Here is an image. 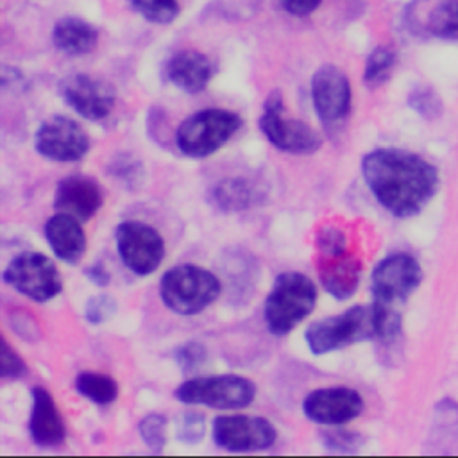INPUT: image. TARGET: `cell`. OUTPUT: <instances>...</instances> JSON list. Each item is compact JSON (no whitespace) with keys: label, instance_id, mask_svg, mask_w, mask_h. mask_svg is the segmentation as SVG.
Returning <instances> with one entry per match:
<instances>
[{"label":"cell","instance_id":"cell-32","mask_svg":"<svg viewBox=\"0 0 458 458\" xmlns=\"http://www.w3.org/2000/svg\"><path fill=\"white\" fill-rule=\"evenodd\" d=\"M116 311V301L109 293H98L86 301L84 317L91 324H102L109 320Z\"/></svg>","mask_w":458,"mask_h":458},{"label":"cell","instance_id":"cell-4","mask_svg":"<svg viewBox=\"0 0 458 458\" xmlns=\"http://www.w3.org/2000/svg\"><path fill=\"white\" fill-rule=\"evenodd\" d=\"M242 127V118L220 107H208L184 118L175 131V145L181 154L202 159L222 148Z\"/></svg>","mask_w":458,"mask_h":458},{"label":"cell","instance_id":"cell-34","mask_svg":"<svg viewBox=\"0 0 458 458\" xmlns=\"http://www.w3.org/2000/svg\"><path fill=\"white\" fill-rule=\"evenodd\" d=\"M25 370H27V367H25L23 360L4 340L2 342V354H0V374H2V377L18 379L25 374Z\"/></svg>","mask_w":458,"mask_h":458},{"label":"cell","instance_id":"cell-6","mask_svg":"<svg viewBox=\"0 0 458 458\" xmlns=\"http://www.w3.org/2000/svg\"><path fill=\"white\" fill-rule=\"evenodd\" d=\"M175 397L184 404H202L216 410H238L256 397V385L243 376L218 374L200 376L181 383Z\"/></svg>","mask_w":458,"mask_h":458},{"label":"cell","instance_id":"cell-14","mask_svg":"<svg viewBox=\"0 0 458 458\" xmlns=\"http://www.w3.org/2000/svg\"><path fill=\"white\" fill-rule=\"evenodd\" d=\"M351 82L347 75L333 66H320L311 77V100L318 120L329 129L345 120L351 111Z\"/></svg>","mask_w":458,"mask_h":458},{"label":"cell","instance_id":"cell-24","mask_svg":"<svg viewBox=\"0 0 458 458\" xmlns=\"http://www.w3.org/2000/svg\"><path fill=\"white\" fill-rule=\"evenodd\" d=\"M429 445L440 453H451L458 447V403L454 399H440L435 404Z\"/></svg>","mask_w":458,"mask_h":458},{"label":"cell","instance_id":"cell-16","mask_svg":"<svg viewBox=\"0 0 458 458\" xmlns=\"http://www.w3.org/2000/svg\"><path fill=\"white\" fill-rule=\"evenodd\" d=\"M403 21L417 38L458 39V0H411Z\"/></svg>","mask_w":458,"mask_h":458},{"label":"cell","instance_id":"cell-20","mask_svg":"<svg viewBox=\"0 0 458 458\" xmlns=\"http://www.w3.org/2000/svg\"><path fill=\"white\" fill-rule=\"evenodd\" d=\"M165 73L175 88L195 95L204 91L209 84L213 77V63L199 50H179L166 61Z\"/></svg>","mask_w":458,"mask_h":458},{"label":"cell","instance_id":"cell-5","mask_svg":"<svg viewBox=\"0 0 458 458\" xmlns=\"http://www.w3.org/2000/svg\"><path fill=\"white\" fill-rule=\"evenodd\" d=\"M376 336L374 311L370 306H352L344 313L320 318L313 322L306 333V344L317 356L331 351L372 340Z\"/></svg>","mask_w":458,"mask_h":458},{"label":"cell","instance_id":"cell-35","mask_svg":"<svg viewBox=\"0 0 458 458\" xmlns=\"http://www.w3.org/2000/svg\"><path fill=\"white\" fill-rule=\"evenodd\" d=\"M317 249L318 252H336L347 249L345 234L336 227H324L317 234Z\"/></svg>","mask_w":458,"mask_h":458},{"label":"cell","instance_id":"cell-28","mask_svg":"<svg viewBox=\"0 0 458 458\" xmlns=\"http://www.w3.org/2000/svg\"><path fill=\"white\" fill-rule=\"evenodd\" d=\"M408 106L422 118L435 120L442 114L444 106L437 91L429 86H417L408 95Z\"/></svg>","mask_w":458,"mask_h":458},{"label":"cell","instance_id":"cell-9","mask_svg":"<svg viewBox=\"0 0 458 458\" xmlns=\"http://www.w3.org/2000/svg\"><path fill=\"white\" fill-rule=\"evenodd\" d=\"M114 240L123 265L136 276H150L165 258L163 236L145 222H120L114 229Z\"/></svg>","mask_w":458,"mask_h":458},{"label":"cell","instance_id":"cell-19","mask_svg":"<svg viewBox=\"0 0 458 458\" xmlns=\"http://www.w3.org/2000/svg\"><path fill=\"white\" fill-rule=\"evenodd\" d=\"M32 408L29 415V433L41 447H57L66 438V426L55 406L52 394L43 386H34Z\"/></svg>","mask_w":458,"mask_h":458},{"label":"cell","instance_id":"cell-15","mask_svg":"<svg viewBox=\"0 0 458 458\" xmlns=\"http://www.w3.org/2000/svg\"><path fill=\"white\" fill-rule=\"evenodd\" d=\"M363 397L349 386H324L311 390L302 401L306 419L324 426H342L363 411Z\"/></svg>","mask_w":458,"mask_h":458},{"label":"cell","instance_id":"cell-11","mask_svg":"<svg viewBox=\"0 0 458 458\" xmlns=\"http://www.w3.org/2000/svg\"><path fill=\"white\" fill-rule=\"evenodd\" d=\"M422 268L419 261L406 254L395 252L383 258L372 270L370 290L374 301L395 304L406 301L420 284Z\"/></svg>","mask_w":458,"mask_h":458},{"label":"cell","instance_id":"cell-26","mask_svg":"<svg viewBox=\"0 0 458 458\" xmlns=\"http://www.w3.org/2000/svg\"><path fill=\"white\" fill-rule=\"evenodd\" d=\"M395 66V52L386 47V45H379L376 47L367 61H365V68H363V82L369 88H377L383 82L388 81L392 70Z\"/></svg>","mask_w":458,"mask_h":458},{"label":"cell","instance_id":"cell-33","mask_svg":"<svg viewBox=\"0 0 458 458\" xmlns=\"http://www.w3.org/2000/svg\"><path fill=\"white\" fill-rule=\"evenodd\" d=\"M109 174L118 177L120 181H123L125 184H138L143 174V166L138 159H134L132 156L125 154V156H116L111 165H109Z\"/></svg>","mask_w":458,"mask_h":458},{"label":"cell","instance_id":"cell-30","mask_svg":"<svg viewBox=\"0 0 458 458\" xmlns=\"http://www.w3.org/2000/svg\"><path fill=\"white\" fill-rule=\"evenodd\" d=\"M204 431H206V420L197 411L182 413L177 420V426H175L177 440H181L182 444H190V445L202 440Z\"/></svg>","mask_w":458,"mask_h":458},{"label":"cell","instance_id":"cell-37","mask_svg":"<svg viewBox=\"0 0 458 458\" xmlns=\"http://www.w3.org/2000/svg\"><path fill=\"white\" fill-rule=\"evenodd\" d=\"M279 4L286 13L293 16H306L318 9L322 0H279Z\"/></svg>","mask_w":458,"mask_h":458},{"label":"cell","instance_id":"cell-10","mask_svg":"<svg viewBox=\"0 0 458 458\" xmlns=\"http://www.w3.org/2000/svg\"><path fill=\"white\" fill-rule=\"evenodd\" d=\"M36 152L50 161L72 163L82 159L89 150V138L73 118L54 114L47 118L34 136Z\"/></svg>","mask_w":458,"mask_h":458},{"label":"cell","instance_id":"cell-8","mask_svg":"<svg viewBox=\"0 0 458 458\" xmlns=\"http://www.w3.org/2000/svg\"><path fill=\"white\" fill-rule=\"evenodd\" d=\"M2 277L16 292L36 302L54 299L63 288L57 267L41 252H21L14 256L7 263Z\"/></svg>","mask_w":458,"mask_h":458},{"label":"cell","instance_id":"cell-12","mask_svg":"<svg viewBox=\"0 0 458 458\" xmlns=\"http://www.w3.org/2000/svg\"><path fill=\"white\" fill-rule=\"evenodd\" d=\"M59 95L82 118L100 122L111 114L116 91L107 81L89 73H72L59 82Z\"/></svg>","mask_w":458,"mask_h":458},{"label":"cell","instance_id":"cell-21","mask_svg":"<svg viewBox=\"0 0 458 458\" xmlns=\"http://www.w3.org/2000/svg\"><path fill=\"white\" fill-rule=\"evenodd\" d=\"M43 233L52 252L61 261L73 265L82 258L86 250V234L79 218L57 211L47 220Z\"/></svg>","mask_w":458,"mask_h":458},{"label":"cell","instance_id":"cell-31","mask_svg":"<svg viewBox=\"0 0 458 458\" xmlns=\"http://www.w3.org/2000/svg\"><path fill=\"white\" fill-rule=\"evenodd\" d=\"M208 351L200 342H184L174 352V360L182 372H193L204 365Z\"/></svg>","mask_w":458,"mask_h":458},{"label":"cell","instance_id":"cell-29","mask_svg":"<svg viewBox=\"0 0 458 458\" xmlns=\"http://www.w3.org/2000/svg\"><path fill=\"white\" fill-rule=\"evenodd\" d=\"M138 433L148 449L161 451L166 444V417L163 413H147L138 424Z\"/></svg>","mask_w":458,"mask_h":458},{"label":"cell","instance_id":"cell-2","mask_svg":"<svg viewBox=\"0 0 458 458\" xmlns=\"http://www.w3.org/2000/svg\"><path fill=\"white\" fill-rule=\"evenodd\" d=\"M317 304L315 283L295 270L281 272L265 299V324L276 336L288 335Z\"/></svg>","mask_w":458,"mask_h":458},{"label":"cell","instance_id":"cell-13","mask_svg":"<svg viewBox=\"0 0 458 458\" xmlns=\"http://www.w3.org/2000/svg\"><path fill=\"white\" fill-rule=\"evenodd\" d=\"M213 442L227 451H261L274 445L277 431L258 415H220L213 420Z\"/></svg>","mask_w":458,"mask_h":458},{"label":"cell","instance_id":"cell-22","mask_svg":"<svg viewBox=\"0 0 458 458\" xmlns=\"http://www.w3.org/2000/svg\"><path fill=\"white\" fill-rule=\"evenodd\" d=\"M52 41L66 55H86L97 48L98 30L77 16H64L52 29Z\"/></svg>","mask_w":458,"mask_h":458},{"label":"cell","instance_id":"cell-7","mask_svg":"<svg viewBox=\"0 0 458 458\" xmlns=\"http://www.w3.org/2000/svg\"><path fill=\"white\" fill-rule=\"evenodd\" d=\"M259 131L276 148L288 154H313L322 147L320 134L306 122L284 118V104L279 89L268 93L258 120Z\"/></svg>","mask_w":458,"mask_h":458},{"label":"cell","instance_id":"cell-3","mask_svg":"<svg viewBox=\"0 0 458 458\" xmlns=\"http://www.w3.org/2000/svg\"><path fill=\"white\" fill-rule=\"evenodd\" d=\"M222 293L220 279L197 265L182 263L168 268L159 281L163 304L177 315H197L211 306Z\"/></svg>","mask_w":458,"mask_h":458},{"label":"cell","instance_id":"cell-25","mask_svg":"<svg viewBox=\"0 0 458 458\" xmlns=\"http://www.w3.org/2000/svg\"><path fill=\"white\" fill-rule=\"evenodd\" d=\"M75 390L100 406H107L118 397V383L111 376L93 370H84L75 377Z\"/></svg>","mask_w":458,"mask_h":458},{"label":"cell","instance_id":"cell-17","mask_svg":"<svg viewBox=\"0 0 458 458\" xmlns=\"http://www.w3.org/2000/svg\"><path fill=\"white\" fill-rule=\"evenodd\" d=\"M102 206V190L98 182L86 175H70L55 184L54 208L75 218L89 220Z\"/></svg>","mask_w":458,"mask_h":458},{"label":"cell","instance_id":"cell-27","mask_svg":"<svg viewBox=\"0 0 458 458\" xmlns=\"http://www.w3.org/2000/svg\"><path fill=\"white\" fill-rule=\"evenodd\" d=\"M127 5L150 23H172L179 13V0H127Z\"/></svg>","mask_w":458,"mask_h":458},{"label":"cell","instance_id":"cell-38","mask_svg":"<svg viewBox=\"0 0 458 458\" xmlns=\"http://www.w3.org/2000/svg\"><path fill=\"white\" fill-rule=\"evenodd\" d=\"M84 274L88 276V279H89L91 283H95V284H97V286H100V288L107 286V284H109V281H111L109 272H107L100 263H95V265L88 267Z\"/></svg>","mask_w":458,"mask_h":458},{"label":"cell","instance_id":"cell-23","mask_svg":"<svg viewBox=\"0 0 458 458\" xmlns=\"http://www.w3.org/2000/svg\"><path fill=\"white\" fill-rule=\"evenodd\" d=\"M256 197L258 190L254 182L245 177H225L209 191V200L222 213L245 211L256 204Z\"/></svg>","mask_w":458,"mask_h":458},{"label":"cell","instance_id":"cell-36","mask_svg":"<svg viewBox=\"0 0 458 458\" xmlns=\"http://www.w3.org/2000/svg\"><path fill=\"white\" fill-rule=\"evenodd\" d=\"M322 437H324L326 447L336 449V451H352L354 447L360 445V435L344 431V429H331V431H326Z\"/></svg>","mask_w":458,"mask_h":458},{"label":"cell","instance_id":"cell-18","mask_svg":"<svg viewBox=\"0 0 458 458\" xmlns=\"http://www.w3.org/2000/svg\"><path fill=\"white\" fill-rule=\"evenodd\" d=\"M317 268L322 286L335 299H349L360 284L361 263L354 254L349 252V249L336 252H318Z\"/></svg>","mask_w":458,"mask_h":458},{"label":"cell","instance_id":"cell-1","mask_svg":"<svg viewBox=\"0 0 458 458\" xmlns=\"http://www.w3.org/2000/svg\"><path fill=\"white\" fill-rule=\"evenodd\" d=\"M361 174L376 200L397 218L422 211L438 190L437 168L401 148L370 150L361 159Z\"/></svg>","mask_w":458,"mask_h":458}]
</instances>
